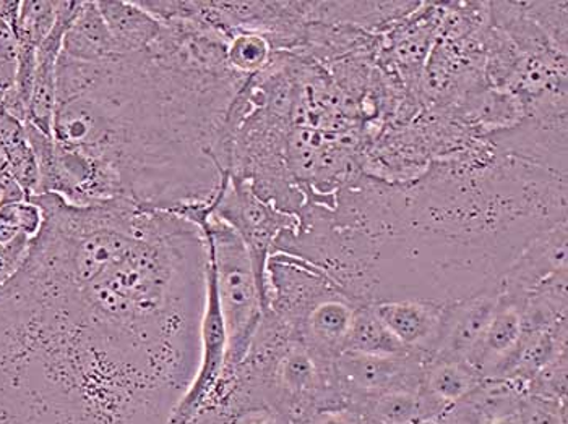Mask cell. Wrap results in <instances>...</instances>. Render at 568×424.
<instances>
[{"label": "cell", "instance_id": "obj_1", "mask_svg": "<svg viewBox=\"0 0 568 424\" xmlns=\"http://www.w3.org/2000/svg\"><path fill=\"white\" fill-rule=\"evenodd\" d=\"M31 199L43 229L0 286V424H170L200 363L202 229L131 203Z\"/></svg>", "mask_w": 568, "mask_h": 424}, {"label": "cell", "instance_id": "obj_2", "mask_svg": "<svg viewBox=\"0 0 568 424\" xmlns=\"http://www.w3.org/2000/svg\"><path fill=\"white\" fill-rule=\"evenodd\" d=\"M149 49L101 62L61 54L52 138L87 154L114 201L184 213L212 206L227 112L248 76L227 64V38L168 20Z\"/></svg>", "mask_w": 568, "mask_h": 424}, {"label": "cell", "instance_id": "obj_3", "mask_svg": "<svg viewBox=\"0 0 568 424\" xmlns=\"http://www.w3.org/2000/svg\"><path fill=\"white\" fill-rule=\"evenodd\" d=\"M185 219L197 224L209 248L210 269L227 339L226 364L221 376L224 378L244 360L265 313V300L251 255L240 235L205 209L187 213Z\"/></svg>", "mask_w": 568, "mask_h": 424}, {"label": "cell", "instance_id": "obj_4", "mask_svg": "<svg viewBox=\"0 0 568 424\" xmlns=\"http://www.w3.org/2000/svg\"><path fill=\"white\" fill-rule=\"evenodd\" d=\"M209 214L223 220L244 241L261 283L266 311V265L275 254L278 238L296 229L300 217L265 201L252 188L251 182L233 175L223 178Z\"/></svg>", "mask_w": 568, "mask_h": 424}, {"label": "cell", "instance_id": "obj_5", "mask_svg": "<svg viewBox=\"0 0 568 424\" xmlns=\"http://www.w3.org/2000/svg\"><path fill=\"white\" fill-rule=\"evenodd\" d=\"M426 359L416 353L369 355L343 352L333 361L336 385L346 403L364 401L390 391H417Z\"/></svg>", "mask_w": 568, "mask_h": 424}, {"label": "cell", "instance_id": "obj_6", "mask_svg": "<svg viewBox=\"0 0 568 424\" xmlns=\"http://www.w3.org/2000/svg\"><path fill=\"white\" fill-rule=\"evenodd\" d=\"M559 275H567V219L526 245L500 277V293L524 303L541 283Z\"/></svg>", "mask_w": 568, "mask_h": 424}, {"label": "cell", "instance_id": "obj_7", "mask_svg": "<svg viewBox=\"0 0 568 424\" xmlns=\"http://www.w3.org/2000/svg\"><path fill=\"white\" fill-rule=\"evenodd\" d=\"M371 307L406 352L416 353L426 360L436 353L447 303L417 298H390L375 301Z\"/></svg>", "mask_w": 568, "mask_h": 424}, {"label": "cell", "instance_id": "obj_8", "mask_svg": "<svg viewBox=\"0 0 568 424\" xmlns=\"http://www.w3.org/2000/svg\"><path fill=\"white\" fill-rule=\"evenodd\" d=\"M499 303V283L475 296L447 303L440 339L433 356L468 360L481 342L484 332L489 328Z\"/></svg>", "mask_w": 568, "mask_h": 424}, {"label": "cell", "instance_id": "obj_9", "mask_svg": "<svg viewBox=\"0 0 568 424\" xmlns=\"http://www.w3.org/2000/svg\"><path fill=\"white\" fill-rule=\"evenodd\" d=\"M524 303L500 293V303L468 363L483 380H504L525 338Z\"/></svg>", "mask_w": 568, "mask_h": 424}, {"label": "cell", "instance_id": "obj_10", "mask_svg": "<svg viewBox=\"0 0 568 424\" xmlns=\"http://www.w3.org/2000/svg\"><path fill=\"white\" fill-rule=\"evenodd\" d=\"M79 0L61 2L59 19L51 34L38 48L34 65L33 86L28 104V124L33 125L45 135L52 136V122L55 114V83H58V64L62 54V43L67 28L79 10Z\"/></svg>", "mask_w": 568, "mask_h": 424}, {"label": "cell", "instance_id": "obj_11", "mask_svg": "<svg viewBox=\"0 0 568 424\" xmlns=\"http://www.w3.org/2000/svg\"><path fill=\"white\" fill-rule=\"evenodd\" d=\"M481 382V374L468 361L430 356L424 363L419 392L437 422L465 402Z\"/></svg>", "mask_w": 568, "mask_h": 424}, {"label": "cell", "instance_id": "obj_12", "mask_svg": "<svg viewBox=\"0 0 568 424\" xmlns=\"http://www.w3.org/2000/svg\"><path fill=\"white\" fill-rule=\"evenodd\" d=\"M185 424H293L273 403L231 384L216 385L197 415Z\"/></svg>", "mask_w": 568, "mask_h": 424}, {"label": "cell", "instance_id": "obj_13", "mask_svg": "<svg viewBox=\"0 0 568 424\" xmlns=\"http://www.w3.org/2000/svg\"><path fill=\"white\" fill-rule=\"evenodd\" d=\"M119 54L145 51L160 38L163 23L150 15L139 2L100 0L97 2Z\"/></svg>", "mask_w": 568, "mask_h": 424}, {"label": "cell", "instance_id": "obj_14", "mask_svg": "<svg viewBox=\"0 0 568 424\" xmlns=\"http://www.w3.org/2000/svg\"><path fill=\"white\" fill-rule=\"evenodd\" d=\"M62 55L79 62H101L119 55L97 2H80L67 28Z\"/></svg>", "mask_w": 568, "mask_h": 424}, {"label": "cell", "instance_id": "obj_15", "mask_svg": "<svg viewBox=\"0 0 568 424\" xmlns=\"http://www.w3.org/2000/svg\"><path fill=\"white\" fill-rule=\"evenodd\" d=\"M0 148L6 157V170L19 182L28 198L37 195L40 174L37 156L28 138L27 124L0 106Z\"/></svg>", "mask_w": 568, "mask_h": 424}, {"label": "cell", "instance_id": "obj_16", "mask_svg": "<svg viewBox=\"0 0 568 424\" xmlns=\"http://www.w3.org/2000/svg\"><path fill=\"white\" fill-rule=\"evenodd\" d=\"M359 410L371 424H427L434 422L429 406L417 391L385 392L375 397L349 403Z\"/></svg>", "mask_w": 568, "mask_h": 424}, {"label": "cell", "instance_id": "obj_17", "mask_svg": "<svg viewBox=\"0 0 568 424\" xmlns=\"http://www.w3.org/2000/svg\"><path fill=\"white\" fill-rule=\"evenodd\" d=\"M345 352L369 355H403L406 352L377 318L371 304H359L354 313Z\"/></svg>", "mask_w": 568, "mask_h": 424}, {"label": "cell", "instance_id": "obj_18", "mask_svg": "<svg viewBox=\"0 0 568 424\" xmlns=\"http://www.w3.org/2000/svg\"><path fill=\"white\" fill-rule=\"evenodd\" d=\"M276 51L268 38L252 31H236L227 38V64L242 76H254L268 69Z\"/></svg>", "mask_w": 568, "mask_h": 424}, {"label": "cell", "instance_id": "obj_19", "mask_svg": "<svg viewBox=\"0 0 568 424\" xmlns=\"http://www.w3.org/2000/svg\"><path fill=\"white\" fill-rule=\"evenodd\" d=\"M59 10H61V2H51V0L20 2L19 20L16 27L19 44L30 45L33 49L40 48L58 23Z\"/></svg>", "mask_w": 568, "mask_h": 424}, {"label": "cell", "instance_id": "obj_20", "mask_svg": "<svg viewBox=\"0 0 568 424\" xmlns=\"http://www.w3.org/2000/svg\"><path fill=\"white\" fill-rule=\"evenodd\" d=\"M515 416L517 424H567V402L526 394Z\"/></svg>", "mask_w": 568, "mask_h": 424}, {"label": "cell", "instance_id": "obj_21", "mask_svg": "<svg viewBox=\"0 0 568 424\" xmlns=\"http://www.w3.org/2000/svg\"><path fill=\"white\" fill-rule=\"evenodd\" d=\"M19 73V38L12 23L0 20V94L16 86Z\"/></svg>", "mask_w": 568, "mask_h": 424}, {"label": "cell", "instance_id": "obj_22", "mask_svg": "<svg viewBox=\"0 0 568 424\" xmlns=\"http://www.w3.org/2000/svg\"><path fill=\"white\" fill-rule=\"evenodd\" d=\"M293 424H371L359 410L349 403H328L312 410L303 418L294 420Z\"/></svg>", "mask_w": 568, "mask_h": 424}, {"label": "cell", "instance_id": "obj_23", "mask_svg": "<svg viewBox=\"0 0 568 424\" xmlns=\"http://www.w3.org/2000/svg\"><path fill=\"white\" fill-rule=\"evenodd\" d=\"M37 238L20 235L13 240L0 244V286L9 282L22 268Z\"/></svg>", "mask_w": 568, "mask_h": 424}, {"label": "cell", "instance_id": "obj_24", "mask_svg": "<svg viewBox=\"0 0 568 424\" xmlns=\"http://www.w3.org/2000/svg\"><path fill=\"white\" fill-rule=\"evenodd\" d=\"M24 199H28V196L20 187L19 182L9 172H2L0 174V209L24 201Z\"/></svg>", "mask_w": 568, "mask_h": 424}, {"label": "cell", "instance_id": "obj_25", "mask_svg": "<svg viewBox=\"0 0 568 424\" xmlns=\"http://www.w3.org/2000/svg\"><path fill=\"white\" fill-rule=\"evenodd\" d=\"M6 170V157H3L2 148H0V174Z\"/></svg>", "mask_w": 568, "mask_h": 424}, {"label": "cell", "instance_id": "obj_26", "mask_svg": "<svg viewBox=\"0 0 568 424\" xmlns=\"http://www.w3.org/2000/svg\"><path fill=\"white\" fill-rule=\"evenodd\" d=\"M427 424H434V423H427Z\"/></svg>", "mask_w": 568, "mask_h": 424}]
</instances>
